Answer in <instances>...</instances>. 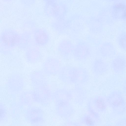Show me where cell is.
<instances>
[{
	"label": "cell",
	"instance_id": "10",
	"mask_svg": "<svg viewBox=\"0 0 126 126\" xmlns=\"http://www.w3.org/2000/svg\"><path fill=\"white\" fill-rule=\"evenodd\" d=\"M85 122L86 124L89 125H92L93 123V122L92 119L88 117H87L86 118Z\"/></svg>",
	"mask_w": 126,
	"mask_h": 126
},
{
	"label": "cell",
	"instance_id": "9",
	"mask_svg": "<svg viewBox=\"0 0 126 126\" xmlns=\"http://www.w3.org/2000/svg\"><path fill=\"white\" fill-rule=\"evenodd\" d=\"M97 106L99 109L103 110L106 108V104L104 100L102 99H98L96 101Z\"/></svg>",
	"mask_w": 126,
	"mask_h": 126
},
{
	"label": "cell",
	"instance_id": "6",
	"mask_svg": "<svg viewBox=\"0 0 126 126\" xmlns=\"http://www.w3.org/2000/svg\"><path fill=\"white\" fill-rule=\"evenodd\" d=\"M111 65L115 71L118 73L122 72L126 68V59L122 55L118 56L112 60Z\"/></svg>",
	"mask_w": 126,
	"mask_h": 126
},
{
	"label": "cell",
	"instance_id": "3",
	"mask_svg": "<svg viewBox=\"0 0 126 126\" xmlns=\"http://www.w3.org/2000/svg\"><path fill=\"white\" fill-rule=\"evenodd\" d=\"M94 49V56H95L103 59L112 57L116 54L114 47L108 42H103Z\"/></svg>",
	"mask_w": 126,
	"mask_h": 126
},
{
	"label": "cell",
	"instance_id": "1",
	"mask_svg": "<svg viewBox=\"0 0 126 126\" xmlns=\"http://www.w3.org/2000/svg\"><path fill=\"white\" fill-rule=\"evenodd\" d=\"M94 56L92 46L85 38H80L74 41L72 59L79 64L87 63Z\"/></svg>",
	"mask_w": 126,
	"mask_h": 126
},
{
	"label": "cell",
	"instance_id": "5",
	"mask_svg": "<svg viewBox=\"0 0 126 126\" xmlns=\"http://www.w3.org/2000/svg\"><path fill=\"white\" fill-rule=\"evenodd\" d=\"M90 65L92 70L96 72L104 71L107 70L108 64L103 58L95 56L91 60Z\"/></svg>",
	"mask_w": 126,
	"mask_h": 126
},
{
	"label": "cell",
	"instance_id": "8",
	"mask_svg": "<svg viewBox=\"0 0 126 126\" xmlns=\"http://www.w3.org/2000/svg\"><path fill=\"white\" fill-rule=\"evenodd\" d=\"M121 99L119 96L114 97V99H113V100H112L111 102L112 103V105L116 107L121 106L123 103V101Z\"/></svg>",
	"mask_w": 126,
	"mask_h": 126
},
{
	"label": "cell",
	"instance_id": "7",
	"mask_svg": "<svg viewBox=\"0 0 126 126\" xmlns=\"http://www.w3.org/2000/svg\"><path fill=\"white\" fill-rule=\"evenodd\" d=\"M117 41L120 47L122 50L126 51V32L120 34L118 37Z\"/></svg>",
	"mask_w": 126,
	"mask_h": 126
},
{
	"label": "cell",
	"instance_id": "2",
	"mask_svg": "<svg viewBox=\"0 0 126 126\" xmlns=\"http://www.w3.org/2000/svg\"><path fill=\"white\" fill-rule=\"evenodd\" d=\"M74 41L67 37H63L59 41L57 50L62 60L68 61L72 59Z\"/></svg>",
	"mask_w": 126,
	"mask_h": 126
},
{
	"label": "cell",
	"instance_id": "4",
	"mask_svg": "<svg viewBox=\"0 0 126 126\" xmlns=\"http://www.w3.org/2000/svg\"><path fill=\"white\" fill-rule=\"evenodd\" d=\"M56 30L59 35L67 36L69 35L72 27V22L65 17L57 19Z\"/></svg>",
	"mask_w": 126,
	"mask_h": 126
}]
</instances>
